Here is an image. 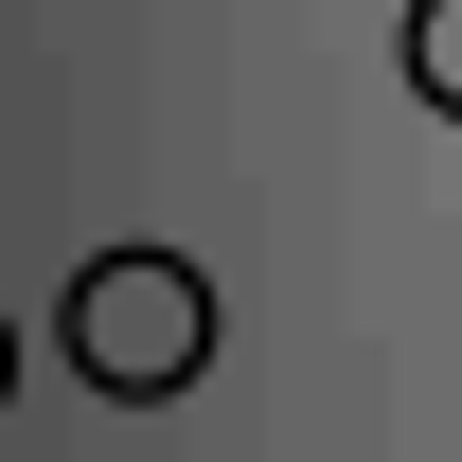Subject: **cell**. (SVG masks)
<instances>
[{"instance_id": "cell-1", "label": "cell", "mask_w": 462, "mask_h": 462, "mask_svg": "<svg viewBox=\"0 0 462 462\" xmlns=\"http://www.w3.org/2000/svg\"><path fill=\"white\" fill-rule=\"evenodd\" d=\"M54 338H71V374H89V392L161 409V392H196V374H214V285H196L178 249H89V267H71V302H54Z\"/></svg>"}, {"instance_id": "cell-2", "label": "cell", "mask_w": 462, "mask_h": 462, "mask_svg": "<svg viewBox=\"0 0 462 462\" xmlns=\"http://www.w3.org/2000/svg\"><path fill=\"white\" fill-rule=\"evenodd\" d=\"M409 89L462 125V0H409Z\"/></svg>"}, {"instance_id": "cell-3", "label": "cell", "mask_w": 462, "mask_h": 462, "mask_svg": "<svg viewBox=\"0 0 462 462\" xmlns=\"http://www.w3.org/2000/svg\"><path fill=\"white\" fill-rule=\"evenodd\" d=\"M0 392H18V320H0Z\"/></svg>"}]
</instances>
